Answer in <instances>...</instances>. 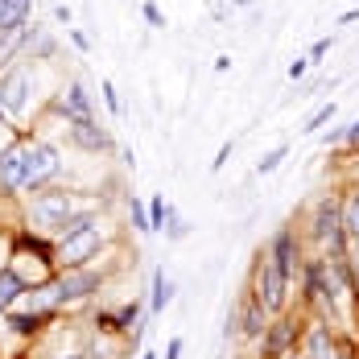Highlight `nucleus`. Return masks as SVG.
Masks as SVG:
<instances>
[{
  "mask_svg": "<svg viewBox=\"0 0 359 359\" xmlns=\"http://www.w3.org/2000/svg\"><path fill=\"white\" fill-rule=\"evenodd\" d=\"M330 116H334V104H326V108H318L314 116H310V120H306V128H302V133H318V128H323V124L330 120Z\"/></svg>",
  "mask_w": 359,
  "mask_h": 359,
  "instance_id": "21",
  "label": "nucleus"
},
{
  "mask_svg": "<svg viewBox=\"0 0 359 359\" xmlns=\"http://www.w3.org/2000/svg\"><path fill=\"white\" fill-rule=\"evenodd\" d=\"M236 4H252V0H236Z\"/></svg>",
  "mask_w": 359,
  "mask_h": 359,
  "instance_id": "32",
  "label": "nucleus"
},
{
  "mask_svg": "<svg viewBox=\"0 0 359 359\" xmlns=\"http://www.w3.org/2000/svg\"><path fill=\"white\" fill-rule=\"evenodd\" d=\"M62 111H67V120H91V100H87L83 83H71V87H67V95H62Z\"/></svg>",
  "mask_w": 359,
  "mask_h": 359,
  "instance_id": "14",
  "label": "nucleus"
},
{
  "mask_svg": "<svg viewBox=\"0 0 359 359\" xmlns=\"http://www.w3.org/2000/svg\"><path fill=\"white\" fill-rule=\"evenodd\" d=\"M71 141L79 149H87V153H104L111 149V137L95 124V120H71Z\"/></svg>",
  "mask_w": 359,
  "mask_h": 359,
  "instance_id": "9",
  "label": "nucleus"
},
{
  "mask_svg": "<svg viewBox=\"0 0 359 359\" xmlns=\"http://www.w3.org/2000/svg\"><path fill=\"white\" fill-rule=\"evenodd\" d=\"M314 236L318 240H330V248H339V236H343V215H339V207L326 198V203H318V215H314Z\"/></svg>",
  "mask_w": 359,
  "mask_h": 359,
  "instance_id": "11",
  "label": "nucleus"
},
{
  "mask_svg": "<svg viewBox=\"0 0 359 359\" xmlns=\"http://www.w3.org/2000/svg\"><path fill=\"white\" fill-rule=\"evenodd\" d=\"M8 273H13L21 285H29V281H37V285H41V281L50 277V264H46V256H41V252H17Z\"/></svg>",
  "mask_w": 359,
  "mask_h": 359,
  "instance_id": "8",
  "label": "nucleus"
},
{
  "mask_svg": "<svg viewBox=\"0 0 359 359\" xmlns=\"http://www.w3.org/2000/svg\"><path fill=\"white\" fill-rule=\"evenodd\" d=\"M289 359H297V355H289Z\"/></svg>",
  "mask_w": 359,
  "mask_h": 359,
  "instance_id": "34",
  "label": "nucleus"
},
{
  "mask_svg": "<svg viewBox=\"0 0 359 359\" xmlns=\"http://www.w3.org/2000/svg\"><path fill=\"white\" fill-rule=\"evenodd\" d=\"M133 227H141V231H149V211H144L141 203L133 198Z\"/></svg>",
  "mask_w": 359,
  "mask_h": 359,
  "instance_id": "23",
  "label": "nucleus"
},
{
  "mask_svg": "<svg viewBox=\"0 0 359 359\" xmlns=\"http://www.w3.org/2000/svg\"><path fill=\"white\" fill-rule=\"evenodd\" d=\"M170 297H174V281L165 277V269H157V273H153V314H157V310H165V306H170Z\"/></svg>",
  "mask_w": 359,
  "mask_h": 359,
  "instance_id": "16",
  "label": "nucleus"
},
{
  "mask_svg": "<svg viewBox=\"0 0 359 359\" xmlns=\"http://www.w3.org/2000/svg\"><path fill=\"white\" fill-rule=\"evenodd\" d=\"M17 306L25 310V314H50V310H58L62 306V293H58V285H37V289H29V293H21L17 297Z\"/></svg>",
  "mask_w": 359,
  "mask_h": 359,
  "instance_id": "10",
  "label": "nucleus"
},
{
  "mask_svg": "<svg viewBox=\"0 0 359 359\" xmlns=\"http://www.w3.org/2000/svg\"><path fill=\"white\" fill-rule=\"evenodd\" d=\"M29 8H34V0H4V4H0V34H17V29H25Z\"/></svg>",
  "mask_w": 359,
  "mask_h": 359,
  "instance_id": "13",
  "label": "nucleus"
},
{
  "mask_svg": "<svg viewBox=\"0 0 359 359\" xmlns=\"http://www.w3.org/2000/svg\"><path fill=\"white\" fill-rule=\"evenodd\" d=\"M355 273H359V240H355Z\"/></svg>",
  "mask_w": 359,
  "mask_h": 359,
  "instance_id": "30",
  "label": "nucleus"
},
{
  "mask_svg": "<svg viewBox=\"0 0 359 359\" xmlns=\"http://www.w3.org/2000/svg\"><path fill=\"white\" fill-rule=\"evenodd\" d=\"M58 170H62V157H58L54 144H46V141L25 144V190L46 186L50 178H58Z\"/></svg>",
  "mask_w": 359,
  "mask_h": 359,
  "instance_id": "3",
  "label": "nucleus"
},
{
  "mask_svg": "<svg viewBox=\"0 0 359 359\" xmlns=\"http://www.w3.org/2000/svg\"><path fill=\"white\" fill-rule=\"evenodd\" d=\"M269 260H273V264L289 277V269H293V240H289L285 231L277 236V244H273V256H269Z\"/></svg>",
  "mask_w": 359,
  "mask_h": 359,
  "instance_id": "18",
  "label": "nucleus"
},
{
  "mask_svg": "<svg viewBox=\"0 0 359 359\" xmlns=\"http://www.w3.org/2000/svg\"><path fill=\"white\" fill-rule=\"evenodd\" d=\"M182 236H186V223H182V219H178V223L170 227V240H182Z\"/></svg>",
  "mask_w": 359,
  "mask_h": 359,
  "instance_id": "28",
  "label": "nucleus"
},
{
  "mask_svg": "<svg viewBox=\"0 0 359 359\" xmlns=\"http://www.w3.org/2000/svg\"><path fill=\"white\" fill-rule=\"evenodd\" d=\"M71 215H74V194H67V190H41L29 203V219L46 231H62V223Z\"/></svg>",
  "mask_w": 359,
  "mask_h": 359,
  "instance_id": "1",
  "label": "nucleus"
},
{
  "mask_svg": "<svg viewBox=\"0 0 359 359\" xmlns=\"http://www.w3.org/2000/svg\"><path fill=\"white\" fill-rule=\"evenodd\" d=\"M54 285H58V293H62V302H79V297H87V293L100 289V273H91L87 264H79V269H62V277H58Z\"/></svg>",
  "mask_w": 359,
  "mask_h": 359,
  "instance_id": "6",
  "label": "nucleus"
},
{
  "mask_svg": "<svg viewBox=\"0 0 359 359\" xmlns=\"http://www.w3.org/2000/svg\"><path fill=\"white\" fill-rule=\"evenodd\" d=\"M21 293H25V285H21L8 269H0V314H4V310H13Z\"/></svg>",
  "mask_w": 359,
  "mask_h": 359,
  "instance_id": "15",
  "label": "nucleus"
},
{
  "mask_svg": "<svg viewBox=\"0 0 359 359\" xmlns=\"http://www.w3.org/2000/svg\"><path fill=\"white\" fill-rule=\"evenodd\" d=\"M347 141H359V120L351 124V128H347Z\"/></svg>",
  "mask_w": 359,
  "mask_h": 359,
  "instance_id": "29",
  "label": "nucleus"
},
{
  "mask_svg": "<svg viewBox=\"0 0 359 359\" xmlns=\"http://www.w3.org/2000/svg\"><path fill=\"white\" fill-rule=\"evenodd\" d=\"M182 355V339H170V347H165V359H178Z\"/></svg>",
  "mask_w": 359,
  "mask_h": 359,
  "instance_id": "25",
  "label": "nucleus"
},
{
  "mask_svg": "<svg viewBox=\"0 0 359 359\" xmlns=\"http://www.w3.org/2000/svg\"><path fill=\"white\" fill-rule=\"evenodd\" d=\"M285 144H277V149H273V153H264V157H260V161H256V174H273V170H277V165H281V161H285Z\"/></svg>",
  "mask_w": 359,
  "mask_h": 359,
  "instance_id": "19",
  "label": "nucleus"
},
{
  "mask_svg": "<svg viewBox=\"0 0 359 359\" xmlns=\"http://www.w3.org/2000/svg\"><path fill=\"white\" fill-rule=\"evenodd\" d=\"M343 227L359 240V194H351V198H347V207H343Z\"/></svg>",
  "mask_w": 359,
  "mask_h": 359,
  "instance_id": "20",
  "label": "nucleus"
},
{
  "mask_svg": "<svg viewBox=\"0 0 359 359\" xmlns=\"http://www.w3.org/2000/svg\"><path fill=\"white\" fill-rule=\"evenodd\" d=\"M67 359H91V355H67Z\"/></svg>",
  "mask_w": 359,
  "mask_h": 359,
  "instance_id": "31",
  "label": "nucleus"
},
{
  "mask_svg": "<svg viewBox=\"0 0 359 359\" xmlns=\"http://www.w3.org/2000/svg\"><path fill=\"white\" fill-rule=\"evenodd\" d=\"M302 74H306V58H297V62L289 67V79H302Z\"/></svg>",
  "mask_w": 359,
  "mask_h": 359,
  "instance_id": "26",
  "label": "nucleus"
},
{
  "mask_svg": "<svg viewBox=\"0 0 359 359\" xmlns=\"http://www.w3.org/2000/svg\"><path fill=\"white\" fill-rule=\"evenodd\" d=\"M100 248H104V231H100V223H95V227H83V231H74V236H62V240H58V264H62V269H79V264H87Z\"/></svg>",
  "mask_w": 359,
  "mask_h": 359,
  "instance_id": "2",
  "label": "nucleus"
},
{
  "mask_svg": "<svg viewBox=\"0 0 359 359\" xmlns=\"http://www.w3.org/2000/svg\"><path fill=\"white\" fill-rule=\"evenodd\" d=\"M104 104L111 111H120V100H116V87H111V79H104Z\"/></svg>",
  "mask_w": 359,
  "mask_h": 359,
  "instance_id": "24",
  "label": "nucleus"
},
{
  "mask_svg": "<svg viewBox=\"0 0 359 359\" xmlns=\"http://www.w3.org/2000/svg\"><path fill=\"white\" fill-rule=\"evenodd\" d=\"M302 359H339V347H334V339H330L326 326H310V334H306V355Z\"/></svg>",
  "mask_w": 359,
  "mask_h": 359,
  "instance_id": "12",
  "label": "nucleus"
},
{
  "mask_svg": "<svg viewBox=\"0 0 359 359\" xmlns=\"http://www.w3.org/2000/svg\"><path fill=\"white\" fill-rule=\"evenodd\" d=\"M29 91H34V79L25 71H8L0 79V120L8 116H21L25 104H29Z\"/></svg>",
  "mask_w": 359,
  "mask_h": 359,
  "instance_id": "4",
  "label": "nucleus"
},
{
  "mask_svg": "<svg viewBox=\"0 0 359 359\" xmlns=\"http://www.w3.org/2000/svg\"><path fill=\"white\" fill-rule=\"evenodd\" d=\"M0 4H4V0H0Z\"/></svg>",
  "mask_w": 359,
  "mask_h": 359,
  "instance_id": "35",
  "label": "nucleus"
},
{
  "mask_svg": "<svg viewBox=\"0 0 359 359\" xmlns=\"http://www.w3.org/2000/svg\"><path fill=\"white\" fill-rule=\"evenodd\" d=\"M165 215H170V211H165V203H161V198H153V203H149V231H157Z\"/></svg>",
  "mask_w": 359,
  "mask_h": 359,
  "instance_id": "22",
  "label": "nucleus"
},
{
  "mask_svg": "<svg viewBox=\"0 0 359 359\" xmlns=\"http://www.w3.org/2000/svg\"><path fill=\"white\" fill-rule=\"evenodd\" d=\"M0 186L25 190V144H8L0 153Z\"/></svg>",
  "mask_w": 359,
  "mask_h": 359,
  "instance_id": "7",
  "label": "nucleus"
},
{
  "mask_svg": "<svg viewBox=\"0 0 359 359\" xmlns=\"http://www.w3.org/2000/svg\"><path fill=\"white\" fill-rule=\"evenodd\" d=\"M227 157H231V141H227L223 149H219V157H215V170H223V161H227Z\"/></svg>",
  "mask_w": 359,
  "mask_h": 359,
  "instance_id": "27",
  "label": "nucleus"
},
{
  "mask_svg": "<svg viewBox=\"0 0 359 359\" xmlns=\"http://www.w3.org/2000/svg\"><path fill=\"white\" fill-rule=\"evenodd\" d=\"M285 273L264 256V264H260V277H256V302L264 306V310H281V302H285Z\"/></svg>",
  "mask_w": 359,
  "mask_h": 359,
  "instance_id": "5",
  "label": "nucleus"
},
{
  "mask_svg": "<svg viewBox=\"0 0 359 359\" xmlns=\"http://www.w3.org/2000/svg\"><path fill=\"white\" fill-rule=\"evenodd\" d=\"M141 359H157V355H141Z\"/></svg>",
  "mask_w": 359,
  "mask_h": 359,
  "instance_id": "33",
  "label": "nucleus"
},
{
  "mask_svg": "<svg viewBox=\"0 0 359 359\" xmlns=\"http://www.w3.org/2000/svg\"><path fill=\"white\" fill-rule=\"evenodd\" d=\"M244 334L248 339H256V334H264V306L252 297V302H244Z\"/></svg>",
  "mask_w": 359,
  "mask_h": 359,
  "instance_id": "17",
  "label": "nucleus"
}]
</instances>
